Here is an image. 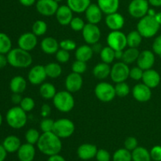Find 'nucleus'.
I'll list each match as a JSON object with an SVG mask.
<instances>
[{
	"mask_svg": "<svg viewBox=\"0 0 161 161\" xmlns=\"http://www.w3.org/2000/svg\"><path fill=\"white\" fill-rule=\"evenodd\" d=\"M37 147L42 154L48 157L59 154L62 149L61 138L53 131L43 132L38 141Z\"/></svg>",
	"mask_w": 161,
	"mask_h": 161,
	"instance_id": "f257e3e1",
	"label": "nucleus"
},
{
	"mask_svg": "<svg viewBox=\"0 0 161 161\" xmlns=\"http://www.w3.org/2000/svg\"><path fill=\"white\" fill-rule=\"evenodd\" d=\"M8 64L17 69L28 68L32 64V57L29 52L22 50L20 47L12 49L6 54Z\"/></svg>",
	"mask_w": 161,
	"mask_h": 161,
	"instance_id": "f03ea898",
	"label": "nucleus"
},
{
	"mask_svg": "<svg viewBox=\"0 0 161 161\" xmlns=\"http://www.w3.org/2000/svg\"><path fill=\"white\" fill-rule=\"evenodd\" d=\"M160 25L154 17L146 15L142 17L137 25V30L143 38L149 39L157 35Z\"/></svg>",
	"mask_w": 161,
	"mask_h": 161,
	"instance_id": "7ed1b4c3",
	"label": "nucleus"
},
{
	"mask_svg": "<svg viewBox=\"0 0 161 161\" xmlns=\"http://www.w3.org/2000/svg\"><path fill=\"white\" fill-rule=\"evenodd\" d=\"M6 120L8 125L12 128L20 129L27 124V113L20 106L12 107L6 113Z\"/></svg>",
	"mask_w": 161,
	"mask_h": 161,
	"instance_id": "20e7f679",
	"label": "nucleus"
},
{
	"mask_svg": "<svg viewBox=\"0 0 161 161\" xmlns=\"http://www.w3.org/2000/svg\"><path fill=\"white\" fill-rule=\"evenodd\" d=\"M53 104L58 111L64 113H69L75 106V99L69 91H59L53 97Z\"/></svg>",
	"mask_w": 161,
	"mask_h": 161,
	"instance_id": "39448f33",
	"label": "nucleus"
},
{
	"mask_svg": "<svg viewBox=\"0 0 161 161\" xmlns=\"http://www.w3.org/2000/svg\"><path fill=\"white\" fill-rule=\"evenodd\" d=\"M75 124L70 119H59L54 121L53 132L61 139L72 136L75 132Z\"/></svg>",
	"mask_w": 161,
	"mask_h": 161,
	"instance_id": "423d86ee",
	"label": "nucleus"
},
{
	"mask_svg": "<svg viewBox=\"0 0 161 161\" xmlns=\"http://www.w3.org/2000/svg\"><path fill=\"white\" fill-rule=\"evenodd\" d=\"M94 94L97 98L102 102H110L116 96L115 86L106 82H101L96 85Z\"/></svg>",
	"mask_w": 161,
	"mask_h": 161,
	"instance_id": "0eeeda50",
	"label": "nucleus"
},
{
	"mask_svg": "<svg viewBox=\"0 0 161 161\" xmlns=\"http://www.w3.org/2000/svg\"><path fill=\"white\" fill-rule=\"evenodd\" d=\"M130 68L128 64L123 61H119L113 64L111 68L110 77L114 83H118L121 82H125L129 77Z\"/></svg>",
	"mask_w": 161,
	"mask_h": 161,
	"instance_id": "6e6552de",
	"label": "nucleus"
},
{
	"mask_svg": "<svg viewBox=\"0 0 161 161\" xmlns=\"http://www.w3.org/2000/svg\"><path fill=\"white\" fill-rule=\"evenodd\" d=\"M149 5L148 0H132L128 6L129 14L134 18L141 19L147 15Z\"/></svg>",
	"mask_w": 161,
	"mask_h": 161,
	"instance_id": "1a4fd4ad",
	"label": "nucleus"
},
{
	"mask_svg": "<svg viewBox=\"0 0 161 161\" xmlns=\"http://www.w3.org/2000/svg\"><path fill=\"white\" fill-rule=\"evenodd\" d=\"M108 47L114 50H124L127 46V36L121 31H112L107 36Z\"/></svg>",
	"mask_w": 161,
	"mask_h": 161,
	"instance_id": "9d476101",
	"label": "nucleus"
},
{
	"mask_svg": "<svg viewBox=\"0 0 161 161\" xmlns=\"http://www.w3.org/2000/svg\"><path fill=\"white\" fill-rule=\"evenodd\" d=\"M83 39L88 45H94L99 42L101 39V31L97 25L86 24L82 31Z\"/></svg>",
	"mask_w": 161,
	"mask_h": 161,
	"instance_id": "9b49d317",
	"label": "nucleus"
},
{
	"mask_svg": "<svg viewBox=\"0 0 161 161\" xmlns=\"http://www.w3.org/2000/svg\"><path fill=\"white\" fill-rule=\"evenodd\" d=\"M36 7L38 13L41 15L50 17L56 14L59 6L55 0H37Z\"/></svg>",
	"mask_w": 161,
	"mask_h": 161,
	"instance_id": "f8f14e48",
	"label": "nucleus"
},
{
	"mask_svg": "<svg viewBox=\"0 0 161 161\" xmlns=\"http://www.w3.org/2000/svg\"><path fill=\"white\" fill-rule=\"evenodd\" d=\"M47 77L45 66L41 64H38L31 68L28 74V81L33 85L42 84Z\"/></svg>",
	"mask_w": 161,
	"mask_h": 161,
	"instance_id": "ddd939ff",
	"label": "nucleus"
},
{
	"mask_svg": "<svg viewBox=\"0 0 161 161\" xmlns=\"http://www.w3.org/2000/svg\"><path fill=\"white\" fill-rule=\"evenodd\" d=\"M132 95L134 98L139 102H149L152 97L151 88L144 83H138L132 89Z\"/></svg>",
	"mask_w": 161,
	"mask_h": 161,
	"instance_id": "4468645a",
	"label": "nucleus"
},
{
	"mask_svg": "<svg viewBox=\"0 0 161 161\" xmlns=\"http://www.w3.org/2000/svg\"><path fill=\"white\" fill-rule=\"evenodd\" d=\"M83 77L80 74L71 72L67 75L64 82L66 91L71 93H75L80 91L83 86Z\"/></svg>",
	"mask_w": 161,
	"mask_h": 161,
	"instance_id": "2eb2a0df",
	"label": "nucleus"
},
{
	"mask_svg": "<svg viewBox=\"0 0 161 161\" xmlns=\"http://www.w3.org/2000/svg\"><path fill=\"white\" fill-rule=\"evenodd\" d=\"M38 42L37 36L33 32H26L22 34L17 40L18 47L26 51H31L36 47Z\"/></svg>",
	"mask_w": 161,
	"mask_h": 161,
	"instance_id": "dca6fc26",
	"label": "nucleus"
},
{
	"mask_svg": "<svg viewBox=\"0 0 161 161\" xmlns=\"http://www.w3.org/2000/svg\"><path fill=\"white\" fill-rule=\"evenodd\" d=\"M155 53L149 50L140 52V54L137 60V64L139 68L143 70L152 69L155 64Z\"/></svg>",
	"mask_w": 161,
	"mask_h": 161,
	"instance_id": "f3484780",
	"label": "nucleus"
},
{
	"mask_svg": "<svg viewBox=\"0 0 161 161\" xmlns=\"http://www.w3.org/2000/svg\"><path fill=\"white\" fill-rule=\"evenodd\" d=\"M97 148L95 145L84 143L80 145L77 149V156L83 160H90L96 157Z\"/></svg>",
	"mask_w": 161,
	"mask_h": 161,
	"instance_id": "a211bd4d",
	"label": "nucleus"
},
{
	"mask_svg": "<svg viewBox=\"0 0 161 161\" xmlns=\"http://www.w3.org/2000/svg\"><path fill=\"white\" fill-rule=\"evenodd\" d=\"M105 24L112 31H119L122 29L125 24L124 17L119 13L108 14L105 17Z\"/></svg>",
	"mask_w": 161,
	"mask_h": 161,
	"instance_id": "6ab92c4d",
	"label": "nucleus"
},
{
	"mask_svg": "<svg viewBox=\"0 0 161 161\" xmlns=\"http://www.w3.org/2000/svg\"><path fill=\"white\" fill-rule=\"evenodd\" d=\"M55 15L58 23L63 26H66L70 25L71 20L73 18V11L68 6V5H62L58 7Z\"/></svg>",
	"mask_w": 161,
	"mask_h": 161,
	"instance_id": "aec40b11",
	"label": "nucleus"
},
{
	"mask_svg": "<svg viewBox=\"0 0 161 161\" xmlns=\"http://www.w3.org/2000/svg\"><path fill=\"white\" fill-rule=\"evenodd\" d=\"M160 73L157 71L152 69L145 70L142 79L143 83L151 89H153V88L158 86L160 83Z\"/></svg>",
	"mask_w": 161,
	"mask_h": 161,
	"instance_id": "412c9836",
	"label": "nucleus"
},
{
	"mask_svg": "<svg viewBox=\"0 0 161 161\" xmlns=\"http://www.w3.org/2000/svg\"><path fill=\"white\" fill-rule=\"evenodd\" d=\"M17 153L20 161H33L36 157V148L34 145L26 142L21 144Z\"/></svg>",
	"mask_w": 161,
	"mask_h": 161,
	"instance_id": "4be33fe9",
	"label": "nucleus"
},
{
	"mask_svg": "<svg viewBox=\"0 0 161 161\" xmlns=\"http://www.w3.org/2000/svg\"><path fill=\"white\" fill-rule=\"evenodd\" d=\"M102 11L97 4L91 3L85 11V16L88 23L97 25L102 19Z\"/></svg>",
	"mask_w": 161,
	"mask_h": 161,
	"instance_id": "5701e85b",
	"label": "nucleus"
},
{
	"mask_svg": "<svg viewBox=\"0 0 161 161\" xmlns=\"http://www.w3.org/2000/svg\"><path fill=\"white\" fill-rule=\"evenodd\" d=\"M41 50L47 54H54L59 50V42L53 37H46L40 42Z\"/></svg>",
	"mask_w": 161,
	"mask_h": 161,
	"instance_id": "b1692460",
	"label": "nucleus"
},
{
	"mask_svg": "<svg viewBox=\"0 0 161 161\" xmlns=\"http://www.w3.org/2000/svg\"><path fill=\"white\" fill-rule=\"evenodd\" d=\"M97 5L105 14L117 12L119 7V0H97Z\"/></svg>",
	"mask_w": 161,
	"mask_h": 161,
	"instance_id": "393cba45",
	"label": "nucleus"
},
{
	"mask_svg": "<svg viewBox=\"0 0 161 161\" xmlns=\"http://www.w3.org/2000/svg\"><path fill=\"white\" fill-rule=\"evenodd\" d=\"M3 147L9 153H14L18 151L19 148L21 146L20 138L16 135H9L3 142Z\"/></svg>",
	"mask_w": 161,
	"mask_h": 161,
	"instance_id": "a878e982",
	"label": "nucleus"
},
{
	"mask_svg": "<svg viewBox=\"0 0 161 161\" xmlns=\"http://www.w3.org/2000/svg\"><path fill=\"white\" fill-rule=\"evenodd\" d=\"M27 81L23 76L17 75L11 79L9 82V89L13 93L21 94L26 90Z\"/></svg>",
	"mask_w": 161,
	"mask_h": 161,
	"instance_id": "bb28decb",
	"label": "nucleus"
},
{
	"mask_svg": "<svg viewBox=\"0 0 161 161\" xmlns=\"http://www.w3.org/2000/svg\"><path fill=\"white\" fill-rule=\"evenodd\" d=\"M91 4V0H67L68 6L76 14L85 13Z\"/></svg>",
	"mask_w": 161,
	"mask_h": 161,
	"instance_id": "cd10ccee",
	"label": "nucleus"
},
{
	"mask_svg": "<svg viewBox=\"0 0 161 161\" xmlns=\"http://www.w3.org/2000/svg\"><path fill=\"white\" fill-rule=\"evenodd\" d=\"M93 54H94V50L89 45L80 46L76 49L75 53L76 60L84 62L90 61L92 58Z\"/></svg>",
	"mask_w": 161,
	"mask_h": 161,
	"instance_id": "c85d7f7f",
	"label": "nucleus"
},
{
	"mask_svg": "<svg viewBox=\"0 0 161 161\" xmlns=\"http://www.w3.org/2000/svg\"><path fill=\"white\" fill-rule=\"evenodd\" d=\"M111 67L105 62L98 63L93 69V75L98 80H105L110 75Z\"/></svg>",
	"mask_w": 161,
	"mask_h": 161,
	"instance_id": "c756f323",
	"label": "nucleus"
},
{
	"mask_svg": "<svg viewBox=\"0 0 161 161\" xmlns=\"http://www.w3.org/2000/svg\"><path fill=\"white\" fill-rule=\"evenodd\" d=\"M57 94L56 87L50 83H43L39 87V94L41 97L46 100L53 99Z\"/></svg>",
	"mask_w": 161,
	"mask_h": 161,
	"instance_id": "7c9ffc66",
	"label": "nucleus"
},
{
	"mask_svg": "<svg viewBox=\"0 0 161 161\" xmlns=\"http://www.w3.org/2000/svg\"><path fill=\"white\" fill-rule=\"evenodd\" d=\"M132 161H151L150 152L142 146H138L131 152Z\"/></svg>",
	"mask_w": 161,
	"mask_h": 161,
	"instance_id": "2f4dec72",
	"label": "nucleus"
},
{
	"mask_svg": "<svg viewBox=\"0 0 161 161\" xmlns=\"http://www.w3.org/2000/svg\"><path fill=\"white\" fill-rule=\"evenodd\" d=\"M139 54L140 52L138 50V48L129 47L125 51H124V54H123V58L121 61L127 64H132L135 61H137Z\"/></svg>",
	"mask_w": 161,
	"mask_h": 161,
	"instance_id": "473e14b6",
	"label": "nucleus"
},
{
	"mask_svg": "<svg viewBox=\"0 0 161 161\" xmlns=\"http://www.w3.org/2000/svg\"><path fill=\"white\" fill-rule=\"evenodd\" d=\"M45 70L47 77L52 79L58 78L62 73V68L58 63L55 62L49 63L45 65Z\"/></svg>",
	"mask_w": 161,
	"mask_h": 161,
	"instance_id": "72a5a7b5",
	"label": "nucleus"
},
{
	"mask_svg": "<svg viewBox=\"0 0 161 161\" xmlns=\"http://www.w3.org/2000/svg\"><path fill=\"white\" fill-rule=\"evenodd\" d=\"M142 36L138 31H131L127 35V46L129 47H134V48H138L141 44L142 41Z\"/></svg>",
	"mask_w": 161,
	"mask_h": 161,
	"instance_id": "f704fd0d",
	"label": "nucleus"
},
{
	"mask_svg": "<svg viewBox=\"0 0 161 161\" xmlns=\"http://www.w3.org/2000/svg\"><path fill=\"white\" fill-rule=\"evenodd\" d=\"M12 50V41L6 33L0 32V53L7 54Z\"/></svg>",
	"mask_w": 161,
	"mask_h": 161,
	"instance_id": "c9c22d12",
	"label": "nucleus"
},
{
	"mask_svg": "<svg viewBox=\"0 0 161 161\" xmlns=\"http://www.w3.org/2000/svg\"><path fill=\"white\" fill-rule=\"evenodd\" d=\"M113 161H132L131 152L125 148L117 149L113 153Z\"/></svg>",
	"mask_w": 161,
	"mask_h": 161,
	"instance_id": "e433bc0d",
	"label": "nucleus"
},
{
	"mask_svg": "<svg viewBox=\"0 0 161 161\" xmlns=\"http://www.w3.org/2000/svg\"><path fill=\"white\" fill-rule=\"evenodd\" d=\"M100 57L102 62L107 63V64H111L115 58V50L110 47H105L101 50Z\"/></svg>",
	"mask_w": 161,
	"mask_h": 161,
	"instance_id": "4c0bfd02",
	"label": "nucleus"
},
{
	"mask_svg": "<svg viewBox=\"0 0 161 161\" xmlns=\"http://www.w3.org/2000/svg\"><path fill=\"white\" fill-rule=\"evenodd\" d=\"M47 31V25L43 20H36L32 25V32L36 36H43Z\"/></svg>",
	"mask_w": 161,
	"mask_h": 161,
	"instance_id": "58836bf2",
	"label": "nucleus"
},
{
	"mask_svg": "<svg viewBox=\"0 0 161 161\" xmlns=\"http://www.w3.org/2000/svg\"><path fill=\"white\" fill-rule=\"evenodd\" d=\"M115 91H116V96L124 97L130 94V88L126 82H121V83H116L115 86Z\"/></svg>",
	"mask_w": 161,
	"mask_h": 161,
	"instance_id": "ea45409f",
	"label": "nucleus"
},
{
	"mask_svg": "<svg viewBox=\"0 0 161 161\" xmlns=\"http://www.w3.org/2000/svg\"><path fill=\"white\" fill-rule=\"evenodd\" d=\"M39 131L35 128H31L28 130L25 133V140L28 143L31 145L37 144L39 138H40Z\"/></svg>",
	"mask_w": 161,
	"mask_h": 161,
	"instance_id": "a19ab883",
	"label": "nucleus"
},
{
	"mask_svg": "<svg viewBox=\"0 0 161 161\" xmlns=\"http://www.w3.org/2000/svg\"><path fill=\"white\" fill-rule=\"evenodd\" d=\"M35 105H36V103H35L34 99L30 97H23L20 103V107L26 113L31 112L35 108Z\"/></svg>",
	"mask_w": 161,
	"mask_h": 161,
	"instance_id": "79ce46f5",
	"label": "nucleus"
},
{
	"mask_svg": "<svg viewBox=\"0 0 161 161\" xmlns=\"http://www.w3.org/2000/svg\"><path fill=\"white\" fill-rule=\"evenodd\" d=\"M86 69H87V66H86V62L84 61H79L76 60L75 61H74L72 64V71L73 72L78 74H83L86 72Z\"/></svg>",
	"mask_w": 161,
	"mask_h": 161,
	"instance_id": "37998d69",
	"label": "nucleus"
},
{
	"mask_svg": "<svg viewBox=\"0 0 161 161\" xmlns=\"http://www.w3.org/2000/svg\"><path fill=\"white\" fill-rule=\"evenodd\" d=\"M40 129L43 132L53 131V126H54V121L50 118H44L40 122Z\"/></svg>",
	"mask_w": 161,
	"mask_h": 161,
	"instance_id": "c03bdc74",
	"label": "nucleus"
},
{
	"mask_svg": "<svg viewBox=\"0 0 161 161\" xmlns=\"http://www.w3.org/2000/svg\"><path fill=\"white\" fill-rule=\"evenodd\" d=\"M85 25L83 19H81L80 17H73L72 20L70 22V27L73 31H83V28H84Z\"/></svg>",
	"mask_w": 161,
	"mask_h": 161,
	"instance_id": "a18cd8bd",
	"label": "nucleus"
},
{
	"mask_svg": "<svg viewBox=\"0 0 161 161\" xmlns=\"http://www.w3.org/2000/svg\"><path fill=\"white\" fill-rule=\"evenodd\" d=\"M56 54V59L57 61L59 63H67L69 61V58H70V53L69 51H67L65 50H63V49H60L57 51Z\"/></svg>",
	"mask_w": 161,
	"mask_h": 161,
	"instance_id": "49530a36",
	"label": "nucleus"
},
{
	"mask_svg": "<svg viewBox=\"0 0 161 161\" xmlns=\"http://www.w3.org/2000/svg\"><path fill=\"white\" fill-rule=\"evenodd\" d=\"M59 47L61 49L65 50L67 51H72L76 48V43L72 39H64L59 42Z\"/></svg>",
	"mask_w": 161,
	"mask_h": 161,
	"instance_id": "de8ad7c7",
	"label": "nucleus"
},
{
	"mask_svg": "<svg viewBox=\"0 0 161 161\" xmlns=\"http://www.w3.org/2000/svg\"><path fill=\"white\" fill-rule=\"evenodd\" d=\"M143 73H144V70L137 66V67H134L131 69H130L129 77L131 78L132 80L138 81V80H141L142 79Z\"/></svg>",
	"mask_w": 161,
	"mask_h": 161,
	"instance_id": "09e8293b",
	"label": "nucleus"
},
{
	"mask_svg": "<svg viewBox=\"0 0 161 161\" xmlns=\"http://www.w3.org/2000/svg\"><path fill=\"white\" fill-rule=\"evenodd\" d=\"M138 146V142L137 138H135V137H128L124 141V148L127 149V150L130 151V152H132L134 149H136Z\"/></svg>",
	"mask_w": 161,
	"mask_h": 161,
	"instance_id": "8fccbe9b",
	"label": "nucleus"
},
{
	"mask_svg": "<svg viewBox=\"0 0 161 161\" xmlns=\"http://www.w3.org/2000/svg\"><path fill=\"white\" fill-rule=\"evenodd\" d=\"M97 161H110L111 160V155L106 149H97V154L95 157Z\"/></svg>",
	"mask_w": 161,
	"mask_h": 161,
	"instance_id": "3c124183",
	"label": "nucleus"
},
{
	"mask_svg": "<svg viewBox=\"0 0 161 161\" xmlns=\"http://www.w3.org/2000/svg\"><path fill=\"white\" fill-rule=\"evenodd\" d=\"M150 156L151 159L154 161H161V146H155L151 149Z\"/></svg>",
	"mask_w": 161,
	"mask_h": 161,
	"instance_id": "603ef678",
	"label": "nucleus"
},
{
	"mask_svg": "<svg viewBox=\"0 0 161 161\" xmlns=\"http://www.w3.org/2000/svg\"><path fill=\"white\" fill-rule=\"evenodd\" d=\"M153 50L155 54L161 57V35L154 39L153 43Z\"/></svg>",
	"mask_w": 161,
	"mask_h": 161,
	"instance_id": "864d4df0",
	"label": "nucleus"
},
{
	"mask_svg": "<svg viewBox=\"0 0 161 161\" xmlns=\"http://www.w3.org/2000/svg\"><path fill=\"white\" fill-rule=\"evenodd\" d=\"M50 113H51V108H50V105H47V104H44V105H42L40 111V114L42 116V117H49V116L50 115Z\"/></svg>",
	"mask_w": 161,
	"mask_h": 161,
	"instance_id": "5fc2aeb1",
	"label": "nucleus"
},
{
	"mask_svg": "<svg viewBox=\"0 0 161 161\" xmlns=\"http://www.w3.org/2000/svg\"><path fill=\"white\" fill-rule=\"evenodd\" d=\"M22 98L20 94H17V93H13L12 96H11V101L15 105H20V102H21Z\"/></svg>",
	"mask_w": 161,
	"mask_h": 161,
	"instance_id": "6e6d98bb",
	"label": "nucleus"
},
{
	"mask_svg": "<svg viewBox=\"0 0 161 161\" xmlns=\"http://www.w3.org/2000/svg\"><path fill=\"white\" fill-rule=\"evenodd\" d=\"M7 64H8L7 57H6L5 54H2V53H0V69L6 67Z\"/></svg>",
	"mask_w": 161,
	"mask_h": 161,
	"instance_id": "4d7b16f0",
	"label": "nucleus"
},
{
	"mask_svg": "<svg viewBox=\"0 0 161 161\" xmlns=\"http://www.w3.org/2000/svg\"><path fill=\"white\" fill-rule=\"evenodd\" d=\"M47 161H66V160L62 156H61L60 154H56V155L50 156Z\"/></svg>",
	"mask_w": 161,
	"mask_h": 161,
	"instance_id": "13d9d810",
	"label": "nucleus"
},
{
	"mask_svg": "<svg viewBox=\"0 0 161 161\" xmlns=\"http://www.w3.org/2000/svg\"><path fill=\"white\" fill-rule=\"evenodd\" d=\"M19 2H20V3L22 6L28 7V6H33L35 3H36L37 1L36 0H19Z\"/></svg>",
	"mask_w": 161,
	"mask_h": 161,
	"instance_id": "bf43d9fd",
	"label": "nucleus"
},
{
	"mask_svg": "<svg viewBox=\"0 0 161 161\" xmlns=\"http://www.w3.org/2000/svg\"><path fill=\"white\" fill-rule=\"evenodd\" d=\"M7 153H8L6 152L3 145H0V161H4L6 160Z\"/></svg>",
	"mask_w": 161,
	"mask_h": 161,
	"instance_id": "052dcab7",
	"label": "nucleus"
},
{
	"mask_svg": "<svg viewBox=\"0 0 161 161\" xmlns=\"http://www.w3.org/2000/svg\"><path fill=\"white\" fill-rule=\"evenodd\" d=\"M149 4L155 7H160L161 6V0H148Z\"/></svg>",
	"mask_w": 161,
	"mask_h": 161,
	"instance_id": "680f3d73",
	"label": "nucleus"
},
{
	"mask_svg": "<svg viewBox=\"0 0 161 161\" xmlns=\"http://www.w3.org/2000/svg\"><path fill=\"white\" fill-rule=\"evenodd\" d=\"M124 50H115V58L117 60H122Z\"/></svg>",
	"mask_w": 161,
	"mask_h": 161,
	"instance_id": "e2e57ef3",
	"label": "nucleus"
},
{
	"mask_svg": "<svg viewBox=\"0 0 161 161\" xmlns=\"http://www.w3.org/2000/svg\"><path fill=\"white\" fill-rule=\"evenodd\" d=\"M156 14H157V13H156L155 9H151V8H149V10H148V13H147V15L149 16H151V17H155Z\"/></svg>",
	"mask_w": 161,
	"mask_h": 161,
	"instance_id": "0e129e2a",
	"label": "nucleus"
},
{
	"mask_svg": "<svg viewBox=\"0 0 161 161\" xmlns=\"http://www.w3.org/2000/svg\"><path fill=\"white\" fill-rule=\"evenodd\" d=\"M154 17H155V19L157 20V21L158 22L159 25L161 26V12L157 13V14H156V16Z\"/></svg>",
	"mask_w": 161,
	"mask_h": 161,
	"instance_id": "69168bd1",
	"label": "nucleus"
},
{
	"mask_svg": "<svg viewBox=\"0 0 161 161\" xmlns=\"http://www.w3.org/2000/svg\"><path fill=\"white\" fill-rule=\"evenodd\" d=\"M2 124H3V116H2L1 113H0V127H1Z\"/></svg>",
	"mask_w": 161,
	"mask_h": 161,
	"instance_id": "338daca9",
	"label": "nucleus"
},
{
	"mask_svg": "<svg viewBox=\"0 0 161 161\" xmlns=\"http://www.w3.org/2000/svg\"><path fill=\"white\" fill-rule=\"evenodd\" d=\"M55 1L58 2V3H59V2H61V1H62V0H55Z\"/></svg>",
	"mask_w": 161,
	"mask_h": 161,
	"instance_id": "774afa93",
	"label": "nucleus"
}]
</instances>
